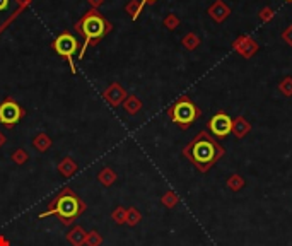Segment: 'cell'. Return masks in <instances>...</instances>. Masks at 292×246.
Wrapping results in <instances>:
<instances>
[{"label":"cell","instance_id":"cell-11","mask_svg":"<svg viewBox=\"0 0 292 246\" xmlns=\"http://www.w3.org/2000/svg\"><path fill=\"white\" fill-rule=\"evenodd\" d=\"M97 180H99L104 186H110V185H113V183L116 181V175H114V171H111L110 168H106V169H103V171L99 173Z\"/></svg>","mask_w":292,"mask_h":246},{"label":"cell","instance_id":"cell-1","mask_svg":"<svg viewBox=\"0 0 292 246\" xmlns=\"http://www.w3.org/2000/svg\"><path fill=\"white\" fill-rule=\"evenodd\" d=\"M185 156L195 164L198 171L205 173L224 156V149L209 133L202 132L190 142L185 149Z\"/></svg>","mask_w":292,"mask_h":246},{"label":"cell","instance_id":"cell-9","mask_svg":"<svg viewBox=\"0 0 292 246\" xmlns=\"http://www.w3.org/2000/svg\"><path fill=\"white\" fill-rule=\"evenodd\" d=\"M248 132H249V123L244 118L238 116L236 120H232V133H234L238 139H243Z\"/></svg>","mask_w":292,"mask_h":246},{"label":"cell","instance_id":"cell-10","mask_svg":"<svg viewBox=\"0 0 292 246\" xmlns=\"http://www.w3.org/2000/svg\"><path fill=\"white\" fill-rule=\"evenodd\" d=\"M246 181L241 175H232L231 178L227 180V188L232 190V192H239L241 188H244Z\"/></svg>","mask_w":292,"mask_h":246},{"label":"cell","instance_id":"cell-15","mask_svg":"<svg viewBox=\"0 0 292 246\" xmlns=\"http://www.w3.org/2000/svg\"><path fill=\"white\" fill-rule=\"evenodd\" d=\"M86 245L87 246H101L103 245V238L97 231H91L89 234L86 236Z\"/></svg>","mask_w":292,"mask_h":246},{"label":"cell","instance_id":"cell-20","mask_svg":"<svg viewBox=\"0 0 292 246\" xmlns=\"http://www.w3.org/2000/svg\"><path fill=\"white\" fill-rule=\"evenodd\" d=\"M144 2H152V0H144Z\"/></svg>","mask_w":292,"mask_h":246},{"label":"cell","instance_id":"cell-12","mask_svg":"<svg viewBox=\"0 0 292 246\" xmlns=\"http://www.w3.org/2000/svg\"><path fill=\"white\" fill-rule=\"evenodd\" d=\"M161 202L166 205L168 209H173L175 205H178V202H179V197L176 195L175 192H166L164 193V197L161 198Z\"/></svg>","mask_w":292,"mask_h":246},{"label":"cell","instance_id":"cell-7","mask_svg":"<svg viewBox=\"0 0 292 246\" xmlns=\"http://www.w3.org/2000/svg\"><path fill=\"white\" fill-rule=\"evenodd\" d=\"M21 118H22V108L19 106L16 101L7 99L0 104V121H2L5 127L16 125Z\"/></svg>","mask_w":292,"mask_h":246},{"label":"cell","instance_id":"cell-21","mask_svg":"<svg viewBox=\"0 0 292 246\" xmlns=\"http://www.w3.org/2000/svg\"><path fill=\"white\" fill-rule=\"evenodd\" d=\"M285 2H292V0H285Z\"/></svg>","mask_w":292,"mask_h":246},{"label":"cell","instance_id":"cell-3","mask_svg":"<svg viewBox=\"0 0 292 246\" xmlns=\"http://www.w3.org/2000/svg\"><path fill=\"white\" fill-rule=\"evenodd\" d=\"M169 115H171V120L175 121V123H178L181 129H188L193 121L196 120V116H198L200 113L198 110H196V106L188 98H183V99H179L178 103L171 108Z\"/></svg>","mask_w":292,"mask_h":246},{"label":"cell","instance_id":"cell-6","mask_svg":"<svg viewBox=\"0 0 292 246\" xmlns=\"http://www.w3.org/2000/svg\"><path fill=\"white\" fill-rule=\"evenodd\" d=\"M209 130L212 135L219 137V139H226L229 133L232 132V120L229 115L226 113H217L209 120Z\"/></svg>","mask_w":292,"mask_h":246},{"label":"cell","instance_id":"cell-13","mask_svg":"<svg viewBox=\"0 0 292 246\" xmlns=\"http://www.w3.org/2000/svg\"><path fill=\"white\" fill-rule=\"evenodd\" d=\"M60 171L64 173V176H70L77 171V164H75L72 159H65L64 163L60 164Z\"/></svg>","mask_w":292,"mask_h":246},{"label":"cell","instance_id":"cell-4","mask_svg":"<svg viewBox=\"0 0 292 246\" xmlns=\"http://www.w3.org/2000/svg\"><path fill=\"white\" fill-rule=\"evenodd\" d=\"M82 31H84V34H86V45L82 47V50L79 51V58L82 60V57H84V51H86V47L91 43V39H99L101 36L104 34V31H106V22L103 21V17H99V16H87L84 21H82Z\"/></svg>","mask_w":292,"mask_h":246},{"label":"cell","instance_id":"cell-19","mask_svg":"<svg viewBox=\"0 0 292 246\" xmlns=\"http://www.w3.org/2000/svg\"><path fill=\"white\" fill-rule=\"evenodd\" d=\"M7 5H9V0H0V12L5 11V9H7Z\"/></svg>","mask_w":292,"mask_h":246},{"label":"cell","instance_id":"cell-16","mask_svg":"<svg viewBox=\"0 0 292 246\" xmlns=\"http://www.w3.org/2000/svg\"><path fill=\"white\" fill-rule=\"evenodd\" d=\"M111 217L114 219L116 224H125L127 222V211L123 207H116L113 211V214H111Z\"/></svg>","mask_w":292,"mask_h":246},{"label":"cell","instance_id":"cell-14","mask_svg":"<svg viewBox=\"0 0 292 246\" xmlns=\"http://www.w3.org/2000/svg\"><path fill=\"white\" fill-rule=\"evenodd\" d=\"M140 219H142V215H140V212L135 207H130L127 211V224L129 226H137L140 222Z\"/></svg>","mask_w":292,"mask_h":246},{"label":"cell","instance_id":"cell-8","mask_svg":"<svg viewBox=\"0 0 292 246\" xmlns=\"http://www.w3.org/2000/svg\"><path fill=\"white\" fill-rule=\"evenodd\" d=\"M86 236H87L86 231H84L81 226H74V228L70 229V232L67 234V239L72 246H82V245H86Z\"/></svg>","mask_w":292,"mask_h":246},{"label":"cell","instance_id":"cell-5","mask_svg":"<svg viewBox=\"0 0 292 246\" xmlns=\"http://www.w3.org/2000/svg\"><path fill=\"white\" fill-rule=\"evenodd\" d=\"M77 39L74 38L72 34H68V33H65V34H60L57 39H55L53 43V48L55 51H57L58 55H62V57L68 58V64H70V68L72 72H75V67H74V60H72V55L77 51Z\"/></svg>","mask_w":292,"mask_h":246},{"label":"cell","instance_id":"cell-18","mask_svg":"<svg viewBox=\"0 0 292 246\" xmlns=\"http://www.w3.org/2000/svg\"><path fill=\"white\" fill-rule=\"evenodd\" d=\"M285 39H287V43H289V45H292V28L289 29L287 33H285Z\"/></svg>","mask_w":292,"mask_h":246},{"label":"cell","instance_id":"cell-17","mask_svg":"<svg viewBox=\"0 0 292 246\" xmlns=\"http://www.w3.org/2000/svg\"><path fill=\"white\" fill-rule=\"evenodd\" d=\"M278 89H280V93L285 94V96H292V79L291 77L284 79V82H280Z\"/></svg>","mask_w":292,"mask_h":246},{"label":"cell","instance_id":"cell-2","mask_svg":"<svg viewBox=\"0 0 292 246\" xmlns=\"http://www.w3.org/2000/svg\"><path fill=\"white\" fill-rule=\"evenodd\" d=\"M84 211H86L84 202H81L79 197L75 195L70 188H65L64 192L51 202L50 209H48L47 212H43V214H39V219H47L50 217V215H58V217H62L64 224H68V222H72Z\"/></svg>","mask_w":292,"mask_h":246}]
</instances>
